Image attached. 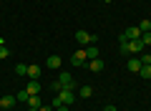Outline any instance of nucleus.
<instances>
[{
  "label": "nucleus",
  "mask_w": 151,
  "mask_h": 111,
  "mask_svg": "<svg viewBox=\"0 0 151 111\" xmlns=\"http://www.w3.org/2000/svg\"><path fill=\"white\" fill-rule=\"evenodd\" d=\"M103 111H116V106H113V104H106V106H103Z\"/></svg>",
  "instance_id": "5701e85b"
},
{
  "label": "nucleus",
  "mask_w": 151,
  "mask_h": 111,
  "mask_svg": "<svg viewBox=\"0 0 151 111\" xmlns=\"http://www.w3.org/2000/svg\"><path fill=\"white\" fill-rule=\"evenodd\" d=\"M28 96H30V94L23 89V91H18V94H15V99H18V101H28Z\"/></svg>",
  "instance_id": "6ab92c4d"
},
{
  "label": "nucleus",
  "mask_w": 151,
  "mask_h": 111,
  "mask_svg": "<svg viewBox=\"0 0 151 111\" xmlns=\"http://www.w3.org/2000/svg\"><path fill=\"white\" fill-rule=\"evenodd\" d=\"M139 76H141V78H151V63H149V66H141Z\"/></svg>",
  "instance_id": "dca6fc26"
},
{
  "label": "nucleus",
  "mask_w": 151,
  "mask_h": 111,
  "mask_svg": "<svg viewBox=\"0 0 151 111\" xmlns=\"http://www.w3.org/2000/svg\"><path fill=\"white\" fill-rule=\"evenodd\" d=\"M103 3H111V0H103Z\"/></svg>",
  "instance_id": "a878e982"
},
{
  "label": "nucleus",
  "mask_w": 151,
  "mask_h": 111,
  "mask_svg": "<svg viewBox=\"0 0 151 111\" xmlns=\"http://www.w3.org/2000/svg\"><path fill=\"white\" fill-rule=\"evenodd\" d=\"M124 38H126V41H136V38H141L139 25H131V28H126V30H124Z\"/></svg>",
  "instance_id": "39448f33"
},
{
  "label": "nucleus",
  "mask_w": 151,
  "mask_h": 111,
  "mask_svg": "<svg viewBox=\"0 0 151 111\" xmlns=\"http://www.w3.org/2000/svg\"><path fill=\"white\" fill-rule=\"evenodd\" d=\"M76 41L81 43V46H88L91 43V33L88 30H76Z\"/></svg>",
  "instance_id": "423d86ee"
},
{
  "label": "nucleus",
  "mask_w": 151,
  "mask_h": 111,
  "mask_svg": "<svg viewBox=\"0 0 151 111\" xmlns=\"http://www.w3.org/2000/svg\"><path fill=\"white\" fill-rule=\"evenodd\" d=\"M15 96H3V99H0V109H13V106H15Z\"/></svg>",
  "instance_id": "1a4fd4ad"
},
{
  "label": "nucleus",
  "mask_w": 151,
  "mask_h": 111,
  "mask_svg": "<svg viewBox=\"0 0 151 111\" xmlns=\"http://www.w3.org/2000/svg\"><path fill=\"white\" fill-rule=\"evenodd\" d=\"M25 91H28L30 96H38V94H40V83L30 78V81H28V86H25Z\"/></svg>",
  "instance_id": "6e6552de"
},
{
  "label": "nucleus",
  "mask_w": 151,
  "mask_h": 111,
  "mask_svg": "<svg viewBox=\"0 0 151 111\" xmlns=\"http://www.w3.org/2000/svg\"><path fill=\"white\" fill-rule=\"evenodd\" d=\"M141 66H144V63H141V58H129L126 68H129L131 73H139V71H141Z\"/></svg>",
  "instance_id": "0eeeda50"
},
{
  "label": "nucleus",
  "mask_w": 151,
  "mask_h": 111,
  "mask_svg": "<svg viewBox=\"0 0 151 111\" xmlns=\"http://www.w3.org/2000/svg\"><path fill=\"white\" fill-rule=\"evenodd\" d=\"M8 56H10V53H8V48H5V46H0V61L8 58Z\"/></svg>",
  "instance_id": "412c9836"
},
{
  "label": "nucleus",
  "mask_w": 151,
  "mask_h": 111,
  "mask_svg": "<svg viewBox=\"0 0 151 111\" xmlns=\"http://www.w3.org/2000/svg\"><path fill=\"white\" fill-rule=\"evenodd\" d=\"M55 111H68V106H65V104H60V106H58Z\"/></svg>",
  "instance_id": "393cba45"
},
{
  "label": "nucleus",
  "mask_w": 151,
  "mask_h": 111,
  "mask_svg": "<svg viewBox=\"0 0 151 111\" xmlns=\"http://www.w3.org/2000/svg\"><path fill=\"white\" fill-rule=\"evenodd\" d=\"M86 51H76L73 53V56H70V63H73L76 66V68H83V66H86Z\"/></svg>",
  "instance_id": "f03ea898"
},
{
  "label": "nucleus",
  "mask_w": 151,
  "mask_h": 111,
  "mask_svg": "<svg viewBox=\"0 0 151 111\" xmlns=\"http://www.w3.org/2000/svg\"><path fill=\"white\" fill-rule=\"evenodd\" d=\"M25 104H28V109H40V106H43L40 104V96H28Z\"/></svg>",
  "instance_id": "9d476101"
},
{
  "label": "nucleus",
  "mask_w": 151,
  "mask_h": 111,
  "mask_svg": "<svg viewBox=\"0 0 151 111\" xmlns=\"http://www.w3.org/2000/svg\"><path fill=\"white\" fill-rule=\"evenodd\" d=\"M78 96H81V99H91L93 89H91V86H81V89H78Z\"/></svg>",
  "instance_id": "ddd939ff"
},
{
  "label": "nucleus",
  "mask_w": 151,
  "mask_h": 111,
  "mask_svg": "<svg viewBox=\"0 0 151 111\" xmlns=\"http://www.w3.org/2000/svg\"><path fill=\"white\" fill-rule=\"evenodd\" d=\"M86 58L91 61V58H98V46H88L86 48Z\"/></svg>",
  "instance_id": "4468645a"
},
{
  "label": "nucleus",
  "mask_w": 151,
  "mask_h": 111,
  "mask_svg": "<svg viewBox=\"0 0 151 111\" xmlns=\"http://www.w3.org/2000/svg\"><path fill=\"white\" fill-rule=\"evenodd\" d=\"M86 68L93 71V73H101V71L106 68V63H103L101 58H91V61H86Z\"/></svg>",
  "instance_id": "7ed1b4c3"
},
{
  "label": "nucleus",
  "mask_w": 151,
  "mask_h": 111,
  "mask_svg": "<svg viewBox=\"0 0 151 111\" xmlns=\"http://www.w3.org/2000/svg\"><path fill=\"white\" fill-rule=\"evenodd\" d=\"M58 96H60V101H63L65 106H70V104L76 101V91H73V89H63V91H60Z\"/></svg>",
  "instance_id": "20e7f679"
},
{
  "label": "nucleus",
  "mask_w": 151,
  "mask_h": 111,
  "mask_svg": "<svg viewBox=\"0 0 151 111\" xmlns=\"http://www.w3.org/2000/svg\"><path fill=\"white\" fill-rule=\"evenodd\" d=\"M45 66H48V68H60V58H58V56H48V61H45Z\"/></svg>",
  "instance_id": "9b49d317"
},
{
  "label": "nucleus",
  "mask_w": 151,
  "mask_h": 111,
  "mask_svg": "<svg viewBox=\"0 0 151 111\" xmlns=\"http://www.w3.org/2000/svg\"><path fill=\"white\" fill-rule=\"evenodd\" d=\"M15 73H18V76H28V66H25V63H18V66H15Z\"/></svg>",
  "instance_id": "f3484780"
},
{
  "label": "nucleus",
  "mask_w": 151,
  "mask_h": 111,
  "mask_svg": "<svg viewBox=\"0 0 151 111\" xmlns=\"http://www.w3.org/2000/svg\"><path fill=\"white\" fill-rule=\"evenodd\" d=\"M60 104H63V101H60V96H53V104H50V106H53V109H58Z\"/></svg>",
  "instance_id": "4be33fe9"
},
{
  "label": "nucleus",
  "mask_w": 151,
  "mask_h": 111,
  "mask_svg": "<svg viewBox=\"0 0 151 111\" xmlns=\"http://www.w3.org/2000/svg\"><path fill=\"white\" fill-rule=\"evenodd\" d=\"M58 81L63 83V89H73V91H76V81H73V76H70L68 71H60V73H58Z\"/></svg>",
  "instance_id": "f257e3e1"
},
{
  "label": "nucleus",
  "mask_w": 151,
  "mask_h": 111,
  "mask_svg": "<svg viewBox=\"0 0 151 111\" xmlns=\"http://www.w3.org/2000/svg\"><path fill=\"white\" fill-rule=\"evenodd\" d=\"M139 30H141V33H151V20H149V18L139 23Z\"/></svg>",
  "instance_id": "2eb2a0df"
},
{
  "label": "nucleus",
  "mask_w": 151,
  "mask_h": 111,
  "mask_svg": "<svg viewBox=\"0 0 151 111\" xmlns=\"http://www.w3.org/2000/svg\"><path fill=\"white\" fill-rule=\"evenodd\" d=\"M141 41H144V46H151V33H141Z\"/></svg>",
  "instance_id": "aec40b11"
},
{
  "label": "nucleus",
  "mask_w": 151,
  "mask_h": 111,
  "mask_svg": "<svg viewBox=\"0 0 151 111\" xmlns=\"http://www.w3.org/2000/svg\"><path fill=\"white\" fill-rule=\"evenodd\" d=\"M38 111H55V109H53V106H40Z\"/></svg>",
  "instance_id": "b1692460"
},
{
  "label": "nucleus",
  "mask_w": 151,
  "mask_h": 111,
  "mask_svg": "<svg viewBox=\"0 0 151 111\" xmlns=\"http://www.w3.org/2000/svg\"><path fill=\"white\" fill-rule=\"evenodd\" d=\"M0 46H3V41H0Z\"/></svg>",
  "instance_id": "bb28decb"
},
{
  "label": "nucleus",
  "mask_w": 151,
  "mask_h": 111,
  "mask_svg": "<svg viewBox=\"0 0 151 111\" xmlns=\"http://www.w3.org/2000/svg\"><path fill=\"white\" fill-rule=\"evenodd\" d=\"M50 89H53V94H60V91H63V83H60L58 78L53 81V86H50Z\"/></svg>",
  "instance_id": "a211bd4d"
},
{
  "label": "nucleus",
  "mask_w": 151,
  "mask_h": 111,
  "mask_svg": "<svg viewBox=\"0 0 151 111\" xmlns=\"http://www.w3.org/2000/svg\"><path fill=\"white\" fill-rule=\"evenodd\" d=\"M38 76H40V66H28V78L38 81Z\"/></svg>",
  "instance_id": "f8f14e48"
}]
</instances>
